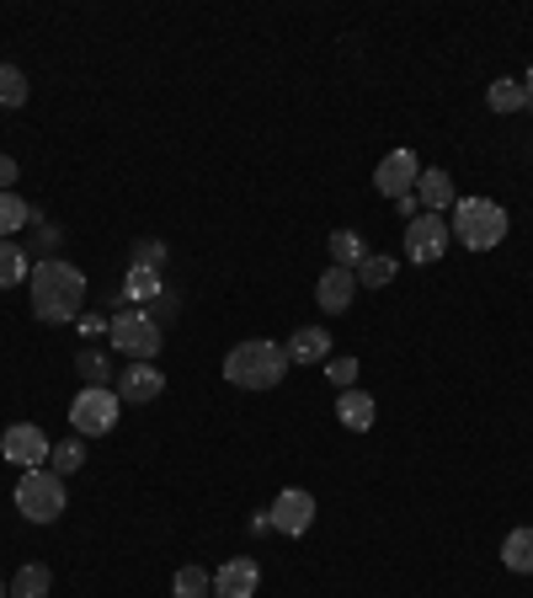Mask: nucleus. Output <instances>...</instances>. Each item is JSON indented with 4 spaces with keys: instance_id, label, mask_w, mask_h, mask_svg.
Masks as SVG:
<instances>
[{
    "instance_id": "a878e982",
    "label": "nucleus",
    "mask_w": 533,
    "mask_h": 598,
    "mask_svg": "<svg viewBox=\"0 0 533 598\" xmlns=\"http://www.w3.org/2000/svg\"><path fill=\"white\" fill-rule=\"evenodd\" d=\"M49 460H53V476H70V470H80L86 465V438H64V443H53L49 449Z\"/></svg>"
},
{
    "instance_id": "4be33fe9",
    "label": "nucleus",
    "mask_w": 533,
    "mask_h": 598,
    "mask_svg": "<svg viewBox=\"0 0 533 598\" xmlns=\"http://www.w3.org/2000/svg\"><path fill=\"white\" fill-rule=\"evenodd\" d=\"M171 598H213V577L203 567H182L171 577Z\"/></svg>"
},
{
    "instance_id": "5701e85b",
    "label": "nucleus",
    "mask_w": 533,
    "mask_h": 598,
    "mask_svg": "<svg viewBox=\"0 0 533 598\" xmlns=\"http://www.w3.org/2000/svg\"><path fill=\"white\" fill-rule=\"evenodd\" d=\"M529 108V86L512 81V76H502V81L491 86V112H523Z\"/></svg>"
},
{
    "instance_id": "7c9ffc66",
    "label": "nucleus",
    "mask_w": 533,
    "mask_h": 598,
    "mask_svg": "<svg viewBox=\"0 0 533 598\" xmlns=\"http://www.w3.org/2000/svg\"><path fill=\"white\" fill-rule=\"evenodd\" d=\"M11 182H17V161L0 156V192H11Z\"/></svg>"
},
{
    "instance_id": "aec40b11",
    "label": "nucleus",
    "mask_w": 533,
    "mask_h": 598,
    "mask_svg": "<svg viewBox=\"0 0 533 598\" xmlns=\"http://www.w3.org/2000/svg\"><path fill=\"white\" fill-rule=\"evenodd\" d=\"M27 272H32V262H27V251L17 241H0V289H17Z\"/></svg>"
},
{
    "instance_id": "2f4dec72",
    "label": "nucleus",
    "mask_w": 533,
    "mask_h": 598,
    "mask_svg": "<svg viewBox=\"0 0 533 598\" xmlns=\"http://www.w3.org/2000/svg\"><path fill=\"white\" fill-rule=\"evenodd\" d=\"M80 331H91V337H97V331H107V321L102 316H80Z\"/></svg>"
},
{
    "instance_id": "f257e3e1",
    "label": "nucleus",
    "mask_w": 533,
    "mask_h": 598,
    "mask_svg": "<svg viewBox=\"0 0 533 598\" xmlns=\"http://www.w3.org/2000/svg\"><path fill=\"white\" fill-rule=\"evenodd\" d=\"M27 295H32V316L38 321H80L86 316V272L76 262H59V257H43L27 272Z\"/></svg>"
},
{
    "instance_id": "6ab92c4d",
    "label": "nucleus",
    "mask_w": 533,
    "mask_h": 598,
    "mask_svg": "<svg viewBox=\"0 0 533 598\" xmlns=\"http://www.w3.org/2000/svg\"><path fill=\"white\" fill-rule=\"evenodd\" d=\"M502 567L529 577L533 571V529H512V535H506L502 540Z\"/></svg>"
},
{
    "instance_id": "39448f33",
    "label": "nucleus",
    "mask_w": 533,
    "mask_h": 598,
    "mask_svg": "<svg viewBox=\"0 0 533 598\" xmlns=\"http://www.w3.org/2000/svg\"><path fill=\"white\" fill-rule=\"evenodd\" d=\"M64 476H53V470H27L22 481H17V508L22 518L32 524H53V518L64 514Z\"/></svg>"
},
{
    "instance_id": "6e6552de",
    "label": "nucleus",
    "mask_w": 533,
    "mask_h": 598,
    "mask_svg": "<svg viewBox=\"0 0 533 598\" xmlns=\"http://www.w3.org/2000/svg\"><path fill=\"white\" fill-rule=\"evenodd\" d=\"M449 219L443 215H416L405 225V257L411 262H438L443 251H449Z\"/></svg>"
},
{
    "instance_id": "412c9836",
    "label": "nucleus",
    "mask_w": 533,
    "mask_h": 598,
    "mask_svg": "<svg viewBox=\"0 0 533 598\" xmlns=\"http://www.w3.org/2000/svg\"><path fill=\"white\" fill-rule=\"evenodd\" d=\"M22 225H32V203H22L17 192H0V241H11Z\"/></svg>"
},
{
    "instance_id": "393cba45",
    "label": "nucleus",
    "mask_w": 533,
    "mask_h": 598,
    "mask_svg": "<svg viewBox=\"0 0 533 598\" xmlns=\"http://www.w3.org/2000/svg\"><path fill=\"white\" fill-rule=\"evenodd\" d=\"M390 278H395V257H363V262H358V289H384V283H390Z\"/></svg>"
},
{
    "instance_id": "20e7f679",
    "label": "nucleus",
    "mask_w": 533,
    "mask_h": 598,
    "mask_svg": "<svg viewBox=\"0 0 533 598\" xmlns=\"http://www.w3.org/2000/svg\"><path fill=\"white\" fill-rule=\"evenodd\" d=\"M107 337H112V348L129 353L133 363H150V358L165 348V327H155V316H150V310H133V305L107 321Z\"/></svg>"
},
{
    "instance_id": "4468645a",
    "label": "nucleus",
    "mask_w": 533,
    "mask_h": 598,
    "mask_svg": "<svg viewBox=\"0 0 533 598\" xmlns=\"http://www.w3.org/2000/svg\"><path fill=\"white\" fill-rule=\"evenodd\" d=\"M160 390H165V375H160L155 363H129V375L118 380V401L144 407V401H155Z\"/></svg>"
},
{
    "instance_id": "423d86ee",
    "label": "nucleus",
    "mask_w": 533,
    "mask_h": 598,
    "mask_svg": "<svg viewBox=\"0 0 533 598\" xmlns=\"http://www.w3.org/2000/svg\"><path fill=\"white\" fill-rule=\"evenodd\" d=\"M118 390H107V385H86L76 401H70V428H76L80 438H102L118 428Z\"/></svg>"
},
{
    "instance_id": "7ed1b4c3",
    "label": "nucleus",
    "mask_w": 533,
    "mask_h": 598,
    "mask_svg": "<svg viewBox=\"0 0 533 598\" xmlns=\"http://www.w3.org/2000/svg\"><path fill=\"white\" fill-rule=\"evenodd\" d=\"M453 236L470 251H491L506 241V209L491 198H459L453 203Z\"/></svg>"
},
{
    "instance_id": "b1692460",
    "label": "nucleus",
    "mask_w": 533,
    "mask_h": 598,
    "mask_svg": "<svg viewBox=\"0 0 533 598\" xmlns=\"http://www.w3.org/2000/svg\"><path fill=\"white\" fill-rule=\"evenodd\" d=\"M331 257H336V268L358 272V262L369 257V246H363V236H358V230H336V236H331Z\"/></svg>"
},
{
    "instance_id": "1a4fd4ad",
    "label": "nucleus",
    "mask_w": 533,
    "mask_h": 598,
    "mask_svg": "<svg viewBox=\"0 0 533 598\" xmlns=\"http://www.w3.org/2000/svg\"><path fill=\"white\" fill-rule=\"evenodd\" d=\"M266 524L278 529V535H310V524H315V497L310 491H278L272 497V508H266Z\"/></svg>"
},
{
    "instance_id": "f03ea898",
    "label": "nucleus",
    "mask_w": 533,
    "mask_h": 598,
    "mask_svg": "<svg viewBox=\"0 0 533 598\" xmlns=\"http://www.w3.org/2000/svg\"><path fill=\"white\" fill-rule=\"evenodd\" d=\"M289 375V353L283 342H266V337H245L224 353V380L240 385V390H272Z\"/></svg>"
},
{
    "instance_id": "473e14b6",
    "label": "nucleus",
    "mask_w": 533,
    "mask_h": 598,
    "mask_svg": "<svg viewBox=\"0 0 533 598\" xmlns=\"http://www.w3.org/2000/svg\"><path fill=\"white\" fill-rule=\"evenodd\" d=\"M523 86H529V102H533V70H529V81H523Z\"/></svg>"
},
{
    "instance_id": "f8f14e48",
    "label": "nucleus",
    "mask_w": 533,
    "mask_h": 598,
    "mask_svg": "<svg viewBox=\"0 0 533 598\" xmlns=\"http://www.w3.org/2000/svg\"><path fill=\"white\" fill-rule=\"evenodd\" d=\"M315 299H320V310H331V316H342L346 305L358 299V272H352V268H336V262H331V268L320 272Z\"/></svg>"
},
{
    "instance_id": "72a5a7b5",
    "label": "nucleus",
    "mask_w": 533,
    "mask_h": 598,
    "mask_svg": "<svg viewBox=\"0 0 533 598\" xmlns=\"http://www.w3.org/2000/svg\"><path fill=\"white\" fill-rule=\"evenodd\" d=\"M0 598H6V577H0Z\"/></svg>"
},
{
    "instance_id": "0eeeda50",
    "label": "nucleus",
    "mask_w": 533,
    "mask_h": 598,
    "mask_svg": "<svg viewBox=\"0 0 533 598\" xmlns=\"http://www.w3.org/2000/svg\"><path fill=\"white\" fill-rule=\"evenodd\" d=\"M49 433L38 428V422H11L6 433H0V455L11 465H22V470H43L49 465Z\"/></svg>"
},
{
    "instance_id": "9b49d317",
    "label": "nucleus",
    "mask_w": 533,
    "mask_h": 598,
    "mask_svg": "<svg viewBox=\"0 0 533 598\" xmlns=\"http://www.w3.org/2000/svg\"><path fill=\"white\" fill-rule=\"evenodd\" d=\"M257 582H262V567L251 556H235L213 571V598H257Z\"/></svg>"
},
{
    "instance_id": "dca6fc26",
    "label": "nucleus",
    "mask_w": 533,
    "mask_h": 598,
    "mask_svg": "<svg viewBox=\"0 0 533 598\" xmlns=\"http://www.w3.org/2000/svg\"><path fill=\"white\" fill-rule=\"evenodd\" d=\"M336 417H342V428H352V433H369L373 428V417H379V407H373V396L369 390H342L336 396Z\"/></svg>"
},
{
    "instance_id": "9d476101",
    "label": "nucleus",
    "mask_w": 533,
    "mask_h": 598,
    "mask_svg": "<svg viewBox=\"0 0 533 598\" xmlns=\"http://www.w3.org/2000/svg\"><path fill=\"white\" fill-rule=\"evenodd\" d=\"M416 177H422V161L411 150H390L379 161V171H373V188L384 192V198H405V192L416 188Z\"/></svg>"
},
{
    "instance_id": "bb28decb",
    "label": "nucleus",
    "mask_w": 533,
    "mask_h": 598,
    "mask_svg": "<svg viewBox=\"0 0 533 598\" xmlns=\"http://www.w3.org/2000/svg\"><path fill=\"white\" fill-rule=\"evenodd\" d=\"M27 102V76L17 64H0V108H22Z\"/></svg>"
},
{
    "instance_id": "cd10ccee",
    "label": "nucleus",
    "mask_w": 533,
    "mask_h": 598,
    "mask_svg": "<svg viewBox=\"0 0 533 598\" xmlns=\"http://www.w3.org/2000/svg\"><path fill=\"white\" fill-rule=\"evenodd\" d=\"M76 369H80V380H86V385H107V380H112V369H107V358L97 353V348H80Z\"/></svg>"
},
{
    "instance_id": "c756f323",
    "label": "nucleus",
    "mask_w": 533,
    "mask_h": 598,
    "mask_svg": "<svg viewBox=\"0 0 533 598\" xmlns=\"http://www.w3.org/2000/svg\"><path fill=\"white\" fill-rule=\"evenodd\" d=\"M325 375L342 385V390H352L358 385V358H325Z\"/></svg>"
},
{
    "instance_id": "a211bd4d",
    "label": "nucleus",
    "mask_w": 533,
    "mask_h": 598,
    "mask_svg": "<svg viewBox=\"0 0 533 598\" xmlns=\"http://www.w3.org/2000/svg\"><path fill=\"white\" fill-rule=\"evenodd\" d=\"M53 594V571L43 561H27L17 577H11V598H49Z\"/></svg>"
},
{
    "instance_id": "f3484780",
    "label": "nucleus",
    "mask_w": 533,
    "mask_h": 598,
    "mask_svg": "<svg viewBox=\"0 0 533 598\" xmlns=\"http://www.w3.org/2000/svg\"><path fill=\"white\" fill-rule=\"evenodd\" d=\"M165 295V283H160V272H144V268H129L123 278V299H129L133 310H150V299Z\"/></svg>"
},
{
    "instance_id": "ddd939ff",
    "label": "nucleus",
    "mask_w": 533,
    "mask_h": 598,
    "mask_svg": "<svg viewBox=\"0 0 533 598\" xmlns=\"http://www.w3.org/2000/svg\"><path fill=\"white\" fill-rule=\"evenodd\" d=\"M416 203H422V215H443V209L459 203V198H453V177L443 166H422V177H416Z\"/></svg>"
},
{
    "instance_id": "c85d7f7f",
    "label": "nucleus",
    "mask_w": 533,
    "mask_h": 598,
    "mask_svg": "<svg viewBox=\"0 0 533 598\" xmlns=\"http://www.w3.org/2000/svg\"><path fill=\"white\" fill-rule=\"evenodd\" d=\"M133 268H144V272H160V268H165V241H155V236L133 241Z\"/></svg>"
},
{
    "instance_id": "2eb2a0df",
    "label": "nucleus",
    "mask_w": 533,
    "mask_h": 598,
    "mask_svg": "<svg viewBox=\"0 0 533 598\" xmlns=\"http://www.w3.org/2000/svg\"><path fill=\"white\" fill-rule=\"evenodd\" d=\"M283 353H289V363H325V358H331V331L299 327L289 342H283Z\"/></svg>"
}]
</instances>
